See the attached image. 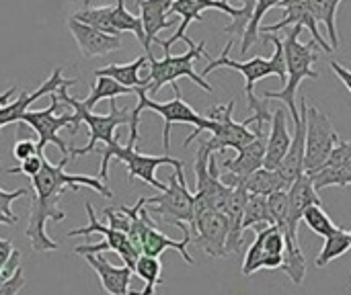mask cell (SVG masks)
I'll list each match as a JSON object with an SVG mask.
<instances>
[{"label":"cell","mask_w":351,"mask_h":295,"mask_svg":"<svg viewBox=\"0 0 351 295\" xmlns=\"http://www.w3.org/2000/svg\"><path fill=\"white\" fill-rule=\"evenodd\" d=\"M68 156H64L58 164H51L47 158L43 162V168L31 179L35 197L31 199V214L29 224L25 230V236L31 240V248L35 253H53L58 251V242L51 240L45 232L47 222H62L66 220V211L58 207V201L62 199L64 191H78L80 187H88L97 191L103 197H113V191L95 177L86 175H68Z\"/></svg>","instance_id":"cell-1"},{"label":"cell","mask_w":351,"mask_h":295,"mask_svg":"<svg viewBox=\"0 0 351 295\" xmlns=\"http://www.w3.org/2000/svg\"><path fill=\"white\" fill-rule=\"evenodd\" d=\"M261 37H263V41H271L274 43V55L269 57V60H265V57H261V55H255V57H251V60H247V62H237V60H232L230 57V49H232V45H234V41L230 39L226 45H224V49H222V53L216 57V60H212L206 68H204V78H206V74H210V72H214V70H218V68H228V70H237V72H241L243 76H245V94H247V105H249V111L253 113V115H249L243 123L245 125H251V123H261V125H265L267 121L271 123V115H269V111H267V101L265 99H257V94H255V84H257V80H261V78H265V76H280V80L286 84V78H288V74H286V55H284V39L282 37H278L276 33H261Z\"/></svg>","instance_id":"cell-2"},{"label":"cell","mask_w":351,"mask_h":295,"mask_svg":"<svg viewBox=\"0 0 351 295\" xmlns=\"http://www.w3.org/2000/svg\"><path fill=\"white\" fill-rule=\"evenodd\" d=\"M173 90H175V97L167 103H156L148 97V90L146 88H138L136 90V97H138V105L132 109V121H130V140H128V146H136V142L140 140V117L142 113L148 109V111H154L156 115L162 117L165 121V129H162V146H165V152L171 150V127L175 123H185V125H193L195 129L191 131V136L183 142V146L187 148L202 131H212L214 123L206 117V115H199L191 105H187L183 101V94H181V86L175 82L171 84Z\"/></svg>","instance_id":"cell-3"},{"label":"cell","mask_w":351,"mask_h":295,"mask_svg":"<svg viewBox=\"0 0 351 295\" xmlns=\"http://www.w3.org/2000/svg\"><path fill=\"white\" fill-rule=\"evenodd\" d=\"M300 31L302 27H292V31L284 37V55H286V84L282 90H265L263 92V99L265 101H284L286 107H288V113L292 117V123L296 125L300 121V109H298V86L311 78V80H317L319 78V72L313 68L315 62L319 60V45L315 41H308V43H302L300 41Z\"/></svg>","instance_id":"cell-4"},{"label":"cell","mask_w":351,"mask_h":295,"mask_svg":"<svg viewBox=\"0 0 351 295\" xmlns=\"http://www.w3.org/2000/svg\"><path fill=\"white\" fill-rule=\"evenodd\" d=\"M76 82H78L76 78H68V82L62 84V86L56 90V94L60 97V101H62L64 105L72 107V111H74L78 123H86V125H88V131H90L88 144H86L84 148H70V158L86 156V154L95 152V150H97L95 146H97L99 142H103L105 146L117 144L115 129L121 127V125H130V121H132V109H119L117 103H115V99L109 101V105H111L109 115H99V113L88 111L80 101H76L74 97L68 94V88H70L72 84H76Z\"/></svg>","instance_id":"cell-5"},{"label":"cell","mask_w":351,"mask_h":295,"mask_svg":"<svg viewBox=\"0 0 351 295\" xmlns=\"http://www.w3.org/2000/svg\"><path fill=\"white\" fill-rule=\"evenodd\" d=\"M187 51L181 55H173L171 51L165 53L162 60H156L154 55H148V74L144 78L146 86H148V97H154L165 84H175L179 78H189L193 80L199 88H204L206 92H214L212 84L206 82L204 76H199L195 72L193 62L197 57H206L212 62V55L206 51V41H199L197 45L191 41V37L187 39Z\"/></svg>","instance_id":"cell-6"},{"label":"cell","mask_w":351,"mask_h":295,"mask_svg":"<svg viewBox=\"0 0 351 295\" xmlns=\"http://www.w3.org/2000/svg\"><path fill=\"white\" fill-rule=\"evenodd\" d=\"M101 154H103V160H101V177L99 179L103 183H107V179H109V164H111V160H119V162L125 164L130 181H136L138 179V181H142V183L158 189L160 193L167 191V185L156 179V168L158 166H165V164H171L175 170L185 166L183 160L173 158L169 154H165V156H148V154H142V152L136 150V146H119V144H113V146L103 148Z\"/></svg>","instance_id":"cell-7"},{"label":"cell","mask_w":351,"mask_h":295,"mask_svg":"<svg viewBox=\"0 0 351 295\" xmlns=\"http://www.w3.org/2000/svg\"><path fill=\"white\" fill-rule=\"evenodd\" d=\"M148 214L158 218L162 224L177 226L183 236H191V224H193V193L187 189L185 170L177 168L167 185V191H162L156 197H146Z\"/></svg>","instance_id":"cell-8"},{"label":"cell","mask_w":351,"mask_h":295,"mask_svg":"<svg viewBox=\"0 0 351 295\" xmlns=\"http://www.w3.org/2000/svg\"><path fill=\"white\" fill-rule=\"evenodd\" d=\"M49 99H51V103H49L47 109H43V111H27V113L23 115L21 121L27 123V125H31V127L37 131V136H39L37 154H39V156H43L45 146L53 144V146L62 152V158H64V156L70 158V148H72V146H68V144L60 138V129L68 127L70 133L74 136V133L78 131V125H80V123H78L74 111H72V113H62V115H58L60 103H62V101H60V97H58L56 92H51Z\"/></svg>","instance_id":"cell-9"},{"label":"cell","mask_w":351,"mask_h":295,"mask_svg":"<svg viewBox=\"0 0 351 295\" xmlns=\"http://www.w3.org/2000/svg\"><path fill=\"white\" fill-rule=\"evenodd\" d=\"M234 103L237 101L230 99L226 105H214L206 111V117L214 123V127L210 131L212 138L202 142V146L212 154H220L228 148L241 152L243 148H247L257 138L255 129H249V125H245L243 121L232 119Z\"/></svg>","instance_id":"cell-10"},{"label":"cell","mask_w":351,"mask_h":295,"mask_svg":"<svg viewBox=\"0 0 351 295\" xmlns=\"http://www.w3.org/2000/svg\"><path fill=\"white\" fill-rule=\"evenodd\" d=\"M339 133L319 107L306 109V154H304V172L321 168L331 152L339 146Z\"/></svg>","instance_id":"cell-11"},{"label":"cell","mask_w":351,"mask_h":295,"mask_svg":"<svg viewBox=\"0 0 351 295\" xmlns=\"http://www.w3.org/2000/svg\"><path fill=\"white\" fill-rule=\"evenodd\" d=\"M286 255V236L278 226H265L257 230L253 244L249 246L243 261V275L251 277L263 269H282Z\"/></svg>","instance_id":"cell-12"},{"label":"cell","mask_w":351,"mask_h":295,"mask_svg":"<svg viewBox=\"0 0 351 295\" xmlns=\"http://www.w3.org/2000/svg\"><path fill=\"white\" fill-rule=\"evenodd\" d=\"M191 242L199 246L212 259L228 257V234L230 226L224 214L208 207L193 216L191 224Z\"/></svg>","instance_id":"cell-13"},{"label":"cell","mask_w":351,"mask_h":295,"mask_svg":"<svg viewBox=\"0 0 351 295\" xmlns=\"http://www.w3.org/2000/svg\"><path fill=\"white\" fill-rule=\"evenodd\" d=\"M253 125H255L257 138L247 148H243L237 158H226V160H222L218 164L220 166V181L226 187H230V189L245 185V181L255 170L263 168L265 148H267V136H265L261 123H253Z\"/></svg>","instance_id":"cell-14"},{"label":"cell","mask_w":351,"mask_h":295,"mask_svg":"<svg viewBox=\"0 0 351 295\" xmlns=\"http://www.w3.org/2000/svg\"><path fill=\"white\" fill-rule=\"evenodd\" d=\"M84 209H86V216H88V226H86V228H74V230H70L66 236H68V238H74V236L101 234V236L105 238L103 242H107L109 251L115 253V255H119V259L123 261V265L130 267V269L134 271V269H136V263H138V259H140V253L132 246L130 238H128L123 232H117V230H113V228H109V226H103V224L97 220L95 209H93V205H90L88 201L84 203Z\"/></svg>","instance_id":"cell-15"},{"label":"cell","mask_w":351,"mask_h":295,"mask_svg":"<svg viewBox=\"0 0 351 295\" xmlns=\"http://www.w3.org/2000/svg\"><path fill=\"white\" fill-rule=\"evenodd\" d=\"M280 8H284V16L276 23V25H267V27H261L259 31L261 33H278L286 27H302V29H308V33L313 35V41L321 47V51L325 53H331L333 47L331 43L325 41V37L321 35L319 27H317V18L308 6V0H282Z\"/></svg>","instance_id":"cell-16"},{"label":"cell","mask_w":351,"mask_h":295,"mask_svg":"<svg viewBox=\"0 0 351 295\" xmlns=\"http://www.w3.org/2000/svg\"><path fill=\"white\" fill-rule=\"evenodd\" d=\"M317 191L327 187H348L351 185V142H339V146L331 152L327 162L306 172Z\"/></svg>","instance_id":"cell-17"},{"label":"cell","mask_w":351,"mask_h":295,"mask_svg":"<svg viewBox=\"0 0 351 295\" xmlns=\"http://www.w3.org/2000/svg\"><path fill=\"white\" fill-rule=\"evenodd\" d=\"M306 99H300V121L294 125L296 131L292 136V146L278 166V175L286 183V189H290L302 175H304V154H306Z\"/></svg>","instance_id":"cell-18"},{"label":"cell","mask_w":351,"mask_h":295,"mask_svg":"<svg viewBox=\"0 0 351 295\" xmlns=\"http://www.w3.org/2000/svg\"><path fill=\"white\" fill-rule=\"evenodd\" d=\"M66 25L84 57H101V55L121 49V37H117V35H109V33H103L88 25H82V23L74 21L72 16L68 18Z\"/></svg>","instance_id":"cell-19"},{"label":"cell","mask_w":351,"mask_h":295,"mask_svg":"<svg viewBox=\"0 0 351 295\" xmlns=\"http://www.w3.org/2000/svg\"><path fill=\"white\" fill-rule=\"evenodd\" d=\"M66 82H68V78L62 76V68L56 66L53 72H51V76H49L37 90H33L31 94H29L27 90H21L16 99H12L6 107L0 109V129L6 127V125H10V123L21 121L23 115L29 111V107H31L35 101H39L41 97H47V94L56 92V90H58L62 84H66Z\"/></svg>","instance_id":"cell-20"},{"label":"cell","mask_w":351,"mask_h":295,"mask_svg":"<svg viewBox=\"0 0 351 295\" xmlns=\"http://www.w3.org/2000/svg\"><path fill=\"white\" fill-rule=\"evenodd\" d=\"M88 267L97 273L99 277V283L101 287L107 292L109 295H138L140 292H132L130 290V283L134 279V271L130 267H115L111 265L103 253H97V255H84Z\"/></svg>","instance_id":"cell-21"},{"label":"cell","mask_w":351,"mask_h":295,"mask_svg":"<svg viewBox=\"0 0 351 295\" xmlns=\"http://www.w3.org/2000/svg\"><path fill=\"white\" fill-rule=\"evenodd\" d=\"M171 4L173 0H146L142 4H138L140 8V18H142V27H144V35H146V41H144V51L146 55H152V43L158 41V33L165 31V29H171L177 25V21H181L179 16H173L169 18L171 14Z\"/></svg>","instance_id":"cell-22"},{"label":"cell","mask_w":351,"mask_h":295,"mask_svg":"<svg viewBox=\"0 0 351 295\" xmlns=\"http://www.w3.org/2000/svg\"><path fill=\"white\" fill-rule=\"evenodd\" d=\"M191 244V236H183V240H171L165 232H160L152 220V216L148 214V220H146V226L142 230V255L144 257H152V259H158L165 251L173 248L177 251L183 261L187 265H195L193 257L189 255L187 246Z\"/></svg>","instance_id":"cell-23"},{"label":"cell","mask_w":351,"mask_h":295,"mask_svg":"<svg viewBox=\"0 0 351 295\" xmlns=\"http://www.w3.org/2000/svg\"><path fill=\"white\" fill-rule=\"evenodd\" d=\"M286 115H290L286 109H276L271 113V131L267 136V148L263 160V168L267 170H278V166L282 164V160L286 158L292 146V133L288 129Z\"/></svg>","instance_id":"cell-24"},{"label":"cell","mask_w":351,"mask_h":295,"mask_svg":"<svg viewBox=\"0 0 351 295\" xmlns=\"http://www.w3.org/2000/svg\"><path fill=\"white\" fill-rule=\"evenodd\" d=\"M288 201H290V228L296 234H298V224L302 222L304 211L313 205H323L319 191L315 189V185L306 172L288 189Z\"/></svg>","instance_id":"cell-25"},{"label":"cell","mask_w":351,"mask_h":295,"mask_svg":"<svg viewBox=\"0 0 351 295\" xmlns=\"http://www.w3.org/2000/svg\"><path fill=\"white\" fill-rule=\"evenodd\" d=\"M146 64H148V55H140L138 60H134V62H130V64H109V66H105V68L95 70V78H97V76L113 78L115 82H119L121 86L132 88L134 92H136L138 88H146V90H148L144 78H140V70L146 68Z\"/></svg>","instance_id":"cell-26"},{"label":"cell","mask_w":351,"mask_h":295,"mask_svg":"<svg viewBox=\"0 0 351 295\" xmlns=\"http://www.w3.org/2000/svg\"><path fill=\"white\" fill-rule=\"evenodd\" d=\"M72 18L82 23V25H88L93 29H99L103 33L121 37L115 31V27H113V4H107V6H84V8L76 10L72 14Z\"/></svg>","instance_id":"cell-27"},{"label":"cell","mask_w":351,"mask_h":295,"mask_svg":"<svg viewBox=\"0 0 351 295\" xmlns=\"http://www.w3.org/2000/svg\"><path fill=\"white\" fill-rule=\"evenodd\" d=\"M343 0H308V6L319 23L325 25L331 47H339V33H337V8Z\"/></svg>","instance_id":"cell-28"},{"label":"cell","mask_w":351,"mask_h":295,"mask_svg":"<svg viewBox=\"0 0 351 295\" xmlns=\"http://www.w3.org/2000/svg\"><path fill=\"white\" fill-rule=\"evenodd\" d=\"M245 189L249 191V195H263V197H269L278 191H288L282 177L276 170H267V168L255 170L245 181Z\"/></svg>","instance_id":"cell-29"},{"label":"cell","mask_w":351,"mask_h":295,"mask_svg":"<svg viewBox=\"0 0 351 295\" xmlns=\"http://www.w3.org/2000/svg\"><path fill=\"white\" fill-rule=\"evenodd\" d=\"M280 4H282V0H255L253 12H251V21L247 25L245 33H243V43H241V53L243 55H247L249 49L257 43L259 29H261V18L265 16V12L276 8V6H280Z\"/></svg>","instance_id":"cell-30"},{"label":"cell","mask_w":351,"mask_h":295,"mask_svg":"<svg viewBox=\"0 0 351 295\" xmlns=\"http://www.w3.org/2000/svg\"><path fill=\"white\" fill-rule=\"evenodd\" d=\"M350 248V232L343 230V228H337L331 236L325 238V246H323V251L319 253V257H317V261H315L317 269H325L329 263H333L335 259L343 257Z\"/></svg>","instance_id":"cell-31"},{"label":"cell","mask_w":351,"mask_h":295,"mask_svg":"<svg viewBox=\"0 0 351 295\" xmlns=\"http://www.w3.org/2000/svg\"><path fill=\"white\" fill-rule=\"evenodd\" d=\"M123 94H136L132 88L128 86H121L119 82H115L113 78H107V76H97V82L93 84L90 88V94L86 97V101H82V105L93 111V107L103 101V99H117V97H123Z\"/></svg>","instance_id":"cell-32"},{"label":"cell","mask_w":351,"mask_h":295,"mask_svg":"<svg viewBox=\"0 0 351 295\" xmlns=\"http://www.w3.org/2000/svg\"><path fill=\"white\" fill-rule=\"evenodd\" d=\"M265 226H274L271 214H269V205H267V197L263 195H249L247 207H245V216H243V230L247 228H265Z\"/></svg>","instance_id":"cell-33"},{"label":"cell","mask_w":351,"mask_h":295,"mask_svg":"<svg viewBox=\"0 0 351 295\" xmlns=\"http://www.w3.org/2000/svg\"><path fill=\"white\" fill-rule=\"evenodd\" d=\"M134 273L144 281V290L138 295H156V287L162 285V265L158 259L142 255L136 263Z\"/></svg>","instance_id":"cell-34"},{"label":"cell","mask_w":351,"mask_h":295,"mask_svg":"<svg viewBox=\"0 0 351 295\" xmlns=\"http://www.w3.org/2000/svg\"><path fill=\"white\" fill-rule=\"evenodd\" d=\"M113 27L115 31L121 35L125 31L134 33V37L142 43L144 47V41H146V35H144V27H142V18L136 16L134 12H130L125 8V0H115L113 4Z\"/></svg>","instance_id":"cell-35"},{"label":"cell","mask_w":351,"mask_h":295,"mask_svg":"<svg viewBox=\"0 0 351 295\" xmlns=\"http://www.w3.org/2000/svg\"><path fill=\"white\" fill-rule=\"evenodd\" d=\"M302 222H304L317 236H323V238L331 236V234L337 230V226L331 222V218L327 216V211L323 209V205H313V207H308V209L304 211V216H302Z\"/></svg>","instance_id":"cell-36"},{"label":"cell","mask_w":351,"mask_h":295,"mask_svg":"<svg viewBox=\"0 0 351 295\" xmlns=\"http://www.w3.org/2000/svg\"><path fill=\"white\" fill-rule=\"evenodd\" d=\"M103 214H105V218H107V222H109V228H113V230H117V232H123V234L128 236L130 226H132V220H130V216L123 211V207H121V205H119L117 209L107 207Z\"/></svg>","instance_id":"cell-37"},{"label":"cell","mask_w":351,"mask_h":295,"mask_svg":"<svg viewBox=\"0 0 351 295\" xmlns=\"http://www.w3.org/2000/svg\"><path fill=\"white\" fill-rule=\"evenodd\" d=\"M43 162H45V156H31L29 160L21 162V166H14V168H6V175H25L29 179H33L41 168H43Z\"/></svg>","instance_id":"cell-38"},{"label":"cell","mask_w":351,"mask_h":295,"mask_svg":"<svg viewBox=\"0 0 351 295\" xmlns=\"http://www.w3.org/2000/svg\"><path fill=\"white\" fill-rule=\"evenodd\" d=\"M27 193H29L27 189H16V191H4V189H0V211H2L6 218L19 222V218L12 214L10 205H12V201H16L19 197H25Z\"/></svg>","instance_id":"cell-39"},{"label":"cell","mask_w":351,"mask_h":295,"mask_svg":"<svg viewBox=\"0 0 351 295\" xmlns=\"http://www.w3.org/2000/svg\"><path fill=\"white\" fill-rule=\"evenodd\" d=\"M27 285L25 273L23 269H19L10 279H6L4 283H0V295H19Z\"/></svg>","instance_id":"cell-40"},{"label":"cell","mask_w":351,"mask_h":295,"mask_svg":"<svg viewBox=\"0 0 351 295\" xmlns=\"http://www.w3.org/2000/svg\"><path fill=\"white\" fill-rule=\"evenodd\" d=\"M35 154H37V144L31 142V140H21V142H16V144L12 146V156H14L19 162H25V160H29V158L35 156Z\"/></svg>","instance_id":"cell-41"},{"label":"cell","mask_w":351,"mask_h":295,"mask_svg":"<svg viewBox=\"0 0 351 295\" xmlns=\"http://www.w3.org/2000/svg\"><path fill=\"white\" fill-rule=\"evenodd\" d=\"M331 66V70H333V74L346 84V88L351 92V70H348V68H343V64H339V62H331L329 64Z\"/></svg>","instance_id":"cell-42"},{"label":"cell","mask_w":351,"mask_h":295,"mask_svg":"<svg viewBox=\"0 0 351 295\" xmlns=\"http://www.w3.org/2000/svg\"><path fill=\"white\" fill-rule=\"evenodd\" d=\"M12 251H14L12 242H10V240L0 238V273L4 271V267H6V263H8V259H10Z\"/></svg>","instance_id":"cell-43"},{"label":"cell","mask_w":351,"mask_h":295,"mask_svg":"<svg viewBox=\"0 0 351 295\" xmlns=\"http://www.w3.org/2000/svg\"><path fill=\"white\" fill-rule=\"evenodd\" d=\"M14 94H16V86H10V88H6V90L0 94V109H2V107H6V105L12 101V97H14Z\"/></svg>","instance_id":"cell-44"},{"label":"cell","mask_w":351,"mask_h":295,"mask_svg":"<svg viewBox=\"0 0 351 295\" xmlns=\"http://www.w3.org/2000/svg\"><path fill=\"white\" fill-rule=\"evenodd\" d=\"M16 222L14 220H10V218H6L2 211H0V226H14Z\"/></svg>","instance_id":"cell-45"},{"label":"cell","mask_w":351,"mask_h":295,"mask_svg":"<svg viewBox=\"0 0 351 295\" xmlns=\"http://www.w3.org/2000/svg\"><path fill=\"white\" fill-rule=\"evenodd\" d=\"M90 2H93V0H82V4H84V6H88Z\"/></svg>","instance_id":"cell-46"},{"label":"cell","mask_w":351,"mask_h":295,"mask_svg":"<svg viewBox=\"0 0 351 295\" xmlns=\"http://www.w3.org/2000/svg\"><path fill=\"white\" fill-rule=\"evenodd\" d=\"M142 2H146V0H136V6H138V4H142Z\"/></svg>","instance_id":"cell-47"},{"label":"cell","mask_w":351,"mask_h":295,"mask_svg":"<svg viewBox=\"0 0 351 295\" xmlns=\"http://www.w3.org/2000/svg\"><path fill=\"white\" fill-rule=\"evenodd\" d=\"M350 242H351V230H350Z\"/></svg>","instance_id":"cell-48"}]
</instances>
